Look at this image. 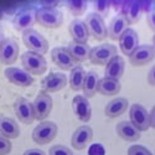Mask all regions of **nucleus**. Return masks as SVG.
<instances>
[{
  "instance_id": "obj_1",
  "label": "nucleus",
  "mask_w": 155,
  "mask_h": 155,
  "mask_svg": "<svg viewBox=\"0 0 155 155\" xmlns=\"http://www.w3.org/2000/svg\"><path fill=\"white\" fill-rule=\"evenodd\" d=\"M21 63L24 70L30 74H44L47 70V62L41 54L26 51L21 55Z\"/></svg>"
},
{
  "instance_id": "obj_2",
  "label": "nucleus",
  "mask_w": 155,
  "mask_h": 155,
  "mask_svg": "<svg viewBox=\"0 0 155 155\" xmlns=\"http://www.w3.org/2000/svg\"><path fill=\"white\" fill-rule=\"evenodd\" d=\"M36 21L46 29H57L63 22V15L57 9L40 8L36 12Z\"/></svg>"
},
{
  "instance_id": "obj_3",
  "label": "nucleus",
  "mask_w": 155,
  "mask_h": 155,
  "mask_svg": "<svg viewBox=\"0 0 155 155\" xmlns=\"http://www.w3.org/2000/svg\"><path fill=\"white\" fill-rule=\"evenodd\" d=\"M22 41L24 45L26 46V48L32 52H37V54H46L48 51V42L46 38L34 29L26 30L22 34Z\"/></svg>"
},
{
  "instance_id": "obj_4",
  "label": "nucleus",
  "mask_w": 155,
  "mask_h": 155,
  "mask_svg": "<svg viewBox=\"0 0 155 155\" xmlns=\"http://www.w3.org/2000/svg\"><path fill=\"white\" fill-rule=\"evenodd\" d=\"M115 56H117V47L110 44H102V45H98V46L91 48L89 61L94 64L106 66Z\"/></svg>"
},
{
  "instance_id": "obj_5",
  "label": "nucleus",
  "mask_w": 155,
  "mask_h": 155,
  "mask_svg": "<svg viewBox=\"0 0 155 155\" xmlns=\"http://www.w3.org/2000/svg\"><path fill=\"white\" fill-rule=\"evenodd\" d=\"M57 134V125L54 122H41L32 132V140L35 143L45 145L52 141Z\"/></svg>"
},
{
  "instance_id": "obj_6",
  "label": "nucleus",
  "mask_w": 155,
  "mask_h": 155,
  "mask_svg": "<svg viewBox=\"0 0 155 155\" xmlns=\"http://www.w3.org/2000/svg\"><path fill=\"white\" fill-rule=\"evenodd\" d=\"M129 122L135 128H138L140 132H145L150 128V117L149 112L141 104H132L129 108Z\"/></svg>"
},
{
  "instance_id": "obj_7",
  "label": "nucleus",
  "mask_w": 155,
  "mask_h": 155,
  "mask_svg": "<svg viewBox=\"0 0 155 155\" xmlns=\"http://www.w3.org/2000/svg\"><path fill=\"white\" fill-rule=\"evenodd\" d=\"M36 12L37 10L34 6H28L20 10L15 15L14 20H12V25H14L15 30L26 31L32 29V26L36 22Z\"/></svg>"
},
{
  "instance_id": "obj_8",
  "label": "nucleus",
  "mask_w": 155,
  "mask_h": 155,
  "mask_svg": "<svg viewBox=\"0 0 155 155\" xmlns=\"http://www.w3.org/2000/svg\"><path fill=\"white\" fill-rule=\"evenodd\" d=\"M84 22H86L87 28H88L89 35H92L93 38H96V40L102 41L108 36L104 20H103L102 16L96 14V12H89V14L86 16Z\"/></svg>"
},
{
  "instance_id": "obj_9",
  "label": "nucleus",
  "mask_w": 155,
  "mask_h": 155,
  "mask_svg": "<svg viewBox=\"0 0 155 155\" xmlns=\"http://www.w3.org/2000/svg\"><path fill=\"white\" fill-rule=\"evenodd\" d=\"M32 106H34L35 119L45 120L50 115L51 110H52V98L47 92L41 91L38 92L37 97L35 98Z\"/></svg>"
},
{
  "instance_id": "obj_10",
  "label": "nucleus",
  "mask_w": 155,
  "mask_h": 155,
  "mask_svg": "<svg viewBox=\"0 0 155 155\" xmlns=\"http://www.w3.org/2000/svg\"><path fill=\"white\" fill-rule=\"evenodd\" d=\"M155 57V48L153 45H139L134 52L129 56V61L133 66L138 67V66H145L149 62H151Z\"/></svg>"
},
{
  "instance_id": "obj_11",
  "label": "nucleus",
  "mask_w": 155,
  "mask_h": 155,
  "mask_svg": "<svg viewBox=\"0 0 155 155\" xmlns=\"http://www.w3.org/2000/svg\"><path fill=\"white\" fill-rule=\"evenodd\" d=\"M15 114L19 120L24 124H32L35 120V113L32 103L26 98H18L14 103Z\"/></svg>"
},
{
  "instance_id": "obj_12",
  "label": "nucleus",
  "mask_w": 155,
  "mask_h": 155,
  "mask_svg": "<svg viewBox=\"0 0 155 155\" xmlns=\"http://www.w3.org/2000/svg\"><path fill=\"white\" fill-rule=\"evenodd\" d=\"M51 58L56 66L63 71L72 70L78 64L70 55L67 47H55L51 51Z\"/></svg>"
},
{
  "instance_id": "obj_13",
  "label": "nucleus",
  "mask_w": 155,
  "mask_h": 155,
  "mask_svg": "<svg viewBox=\"0 0 155 155\" xmlns=\"http://www.w3.org/2000/svg\"><path fill=\"white\" fill-rule=\"evenodd\" d=\"M93 139V129L89 125H81L74 130L71 144L77 150H83L86 149Z\"/></svg>"
},
{
  "instance_id": "obj_14",
  "label": "nucleus",
  "mask_w": 155,
  "mask_h": 155,
  "mask_svg": "<svg viewBox=\"0 0 155 155\" xmlns=\"http://www.w3.org/2000/svg\"><path fill=\"white\" fill-rule=\"evenodd\" d=\"M67 84V77L66 74L60 73V72H51L47 74L41 82L42 91L47 93H54L58 92L62 88H64Z\"/></svg>"
},
{
  "instance_id": "obj_15",
  "label": "nucleus",
  "mask_w": 155,
  "mask_h": 155,
  "mask_svg": "<svg viewBox=\"0 0 155 155\" xmlns=\"http://www.w3.org/2000/svg\"><path fill=\"white\" fill-rule=\"evenodd\" d=\"M20 48L14 38H5L0 46V62L4 64H12L19 57Z\"/></svg>"
},
{
  "instance_id": "obj_16",
  "label": "nucleus",
  "mask_w": 155,
  "mask_h": 155,
  "mask_svg": "<svg viewBox=\"0 0 155 155\" xmlns=\"http://www.w3.org/2000/svg\"><path fill=\"white\" fill-rule=\"evenodd\" d=\"M4 74L9 82H11L12 84H16L19 87H30L34 83L32 76L28 73L25 70H21L18 67L6 68L4 71Z\"/></svg>"
},
{
  "instance_id": "obj_17",
  "label": "nucleus",
  "mask_w": 155,
  "mask_h": 155,
  "mask_svg": "<svg viewBox=\"0 0 155 155\" xmlns=\"http://www.w3.org/2000/svg\"><path fill=\"white\" fill-rule=\"evenodd\" d=\"M72 109L77 118L83 123H88L92 117V107L84 96H76L72 101Z\"/></svg>"
},
{
  "instance_id": "obj_18",
  "label": "nucleus",
  "mask_w": 155,
  "mask_h": 155,
  "mask_svg": "<svg viewBox=\"0 0 155 155\" xmlns=\"http://www.w3.org/2000/svg\"><path fill=\"white\" fill-rule=\"evenodd\" d=\"M138 46H139V36H138L137 31L128 28L119 38L120 51L123 52V55L130 56Z\"/></svg>"
},
{
  "instance_id": "obj_19",
  "label": "nucleus",
  "mask_w": 155,
  "mask_h": 155,
  "mask_svg": "<svg viewBox=\"0 0 155 155\" xmlns=\"http://www.w3.org/2000/svg\"><path fill=\"white\" fill-rule=\"evenodd\" d=\"M120 14L125 18L128 24H135L140 20V16L143 14V5L140 2H135V0L124 2Z\"/></svg>"
},
{
  "instance_id": "obj_20",
  "label": "nucleus",
  "mask_w": 155,
  "mask_h": 155,
  "mask_svg": "<svg viewBox=\"0 0 155 155\" xmlns=\"http://www.w3.org/2000/svg\"><path fill=\"white\" fill-rule=\"evenodd\" d=\"M68 31L73 38V41L87 44L88 37H89V31H88V28L83 20H81V19L72 20L68 26Z\"/></svg>"
},
{
  "instance_id": "obj_21",
  "label": "nucleus",
  "mask_w": 155,
  "mask_h": 155,
  "mask_svg": "<svg viewBox=\"0 0 155 155\" xmlns=\"http://www.w3.org/2000/svg\"><path fill=\"white\" fill-rule=\"evenodd\" d=\"M124 68H125V62H124L123 57L117 55L106 64L104 77L106 78H112V80L119 81L124 73Z\"/></svg>"
},
{
  "instance_id": "obj_22",
  "label": "nucleus",
  "mask_w": 155,
  "mask_h": 155,
  "mask_svg": "<svg viewBox=\"0 0 155 155\" xmlns=\"http://www.w3.org/2000/svg\"><path fill=\"white\" fill-rule=\"evenodd\" d=\"M115 132H117L119 138H122L125 141H137L141 137V132L128 120L118 123L115 127Z\"/></svg>"
},
{
  "instance_id": "obj_23",
  "label": "nucleus",
  "mask_w": 155,
  "mask_h": 155,
  "mask_svg": "<svg viewBox=\"0 0 155 155\" xmlns=\"http://www.w3.org/2000/svg\"><path fill=\"white\" fill-rule=\"evenodd\" d=\"M128 22L125 20V18L122 15V14H118V15H115L110 24H109V26L107 29V34L108 36L112 38V40L114 41H119V38L120 36L124 34V31L128 29Z\"/></svg>"
},
{
  "instance_id": "obj_24",
  "label": "nucleus",
  "mask_w": 155,
  "mask_h": 155,
  "mask_svg": "<svg viewBox=\"0 0 155 155\" xmlns=\"http://www.w3.org/2000/svg\"><path fill=\"white\" fill-rule=\"evenodd\" d=\"M128 99L123 98V97H118L114 98L110 102L107 103V106L104 108V113L107 117L109 118H117L120 117L122 114H124L128 109Z\"/></svg>"
},
{
  "instance_id": "obj_25",
  "label": "nucleus",
  "mask_w": 155,
  "mask_h": 155,
  "mask_svg": "<svg viewBox=\"0 0 155 155\" xmlns=\"http://www.w3.org/2000/svg\"><path fill=\"white\" fill-rule=\"evenodd\" d=\"M67 50L70 55L72 56V58L78 63V62H84L87 60H89V54H91V47L87 44H82V42H76V41H71L67 46Z\"/></svg>"
},
{
  "instance_id": "obj_26",
  "label": "nucleus",
  "mask_w": 155,
  "mask_h": 155,
  "mask_svg": "<svg viewBox=\"0 0 155 155\" xmlns=\"http://www.w3.org/2000/svg\"><path fill=\"white\" fill-rule=\"evenodd\" d=\"M0 135H3L6 139H16L20 135L19 124L9 117L0 118Z\"/></svg>"
},
{
  "instance_id": "obj_27",
  "label": "nucleus",
  "mask_w": 155,
  "mask_h": 155,
  "mask_svg": "<svg viewBox=\"0 0 155 155\" xmlns=\"http://www.w3.org/2000/svg\"><path fill=\"white\" fill-rule=\"evenodd\" d=\"M98 82H99V77H98V73L96 71H88V72H86V77H84L82 91H83V94H84V97L87 99L92 98L97 93Z\"/></svg>"
},
{
  "instance_id": "obj_28",
  "label": "nucleus",
  "mask_w": 155,
  "mask_h": 155,
  "mask_svg": "<svg viewBox=\"0 0 155 155\" xmlns=\"http://www.w3.org/2000/svg\"><path fill=\"white\" fill-rule=\"evenodd\" d=\"M120 89H122V84L119 81L103 77L98 82L97 92H99L103 96H114V94H118L120 92Z\"/></svg>"
},
{
  "instance_id": "obj_29",
  "label": "nucleus",
  "mask_w": 155,
  "mask_h": 155,
  "mask_svg": "<svg viewBox=\"0 0 155 155\" xmlns=\"http://www.w3.org/2000/svg\"><path fill=\"white\" fill-rule=\"evenodd\" d=\"M84 77H86V71L83 70L82 66L77 64L74 68L71 70V73H70V87L72 91H76L78 92L82 89L83 87V82H84Z\"/></svg>"
},
{
  "instance_id": "obj_30",
  "label": "nucleus",
  "mask_w": 155,
  "mask_h": 155,
  "mask_svg": "<svg viewBox=\"0 0 155 155\" xmlns=\"http://www.w3.org/2000/svg\"><path fill=\"white\" fill-rule=\"evenodd\" d=\"M66 6L73 16H80L86 12L88 5L84 0H70V2H67Z\"/></svg>"
},
{
  "instance_id": "obj_31",
  "label": "nucleus",
  "mask_w": 155,
  "mask_h": 155,
  "mask_svg": "<svg viewBox=\"0 0 155 155\" xmlns=\"http://www.w3.org/2000/svg\"><path fill=\"white\" fill-rule=\"evenodd\" d=\"M93 8H94L96 14H98L102 18H104V16L108 15V12H109L110 2H106V0H98V2L93 3Z\"/></svg>"
},
{
  "instance_id": "obj_32",
  "label": "nucleus",
  "mask_w": 155,
  "mask_h": 155,
  "mask_svg": "<svg viewBox=\"0 0 155 155\" xmlns=\"http://www.w3.org/2000/svg\"><path fill=\"white\" fill-rule=\"evenodd\" d=\"M48 155H73V151L64 145H54L48 150Z\"/></svg>"
},
{
  "instance_id": "obj_33",
  "label": "nucleus",
  "mask_w": 155,
  "mask_h": 155,
  "mask_svg": "<svg viewBox=\"0 0 155 155\" xmlns=\"http://www.w3.org/2000/svg\"><path fill=\"white\" fill-rule=\"evenodd\" d=\"M128 155H153L151 151L143 145H132L128 149Z\"/></svg>"
},
{
  "instance_id": "obj_34",
  "label": "nucleus",
  "mask_w": 155,
  "mask_h": 155,
  "mask_svg": "<svg viewBox=\"0 0 155 155\" xmlns=\"http://www.w3.org/2000/svg\"><path fill=\"white\" fill-rule=\"evenodd\" d=\"M12 145L10 143V140L4 138L3 135H0V155H6L11 151Z\"/></svg>"
},
{
  "instance_id": "obj_35",
  "label": "nucleus",
  "mask_w": 155,
  "mask_h": 155,
  "mask_svg": "<svg viewBox=\"0 0 155 155\" xmlns=\"http://www.w3.org/2000/svg\"><path fill=\"white\" fill-rule=\"evenodd\" d=\"M147 21H148L149 28L155 32V9L151 10L150 12H148V15H147Z\"/></svg>"
},
{
  "instance_id": "obj_36",
  "label": "nucleus",
  "mask_w": 155,
  "mask_h": 155,
  "mask_svg": "<svg viewBox=\"0 0 155 155\" xmlns=\"http://www.w3.org/2000/svg\"><path fill=\"white\" fill-rule=\"evenodd\" d=\"M147 81L150 86H154L155 87V64L150 68L149 73H148V77H147Z\"/></svg>"
},
{
  "instance_id": "obj_37",
  "label": "nucleus",
  "mask_w": 155,
  "mask_h": 155,
  "mask_svg": "<svg viewBox=\"0 0 155 155\" xmlns=\"http://www.w3.org/2000/svg\"><path fill=\"white\" fill-rule=\"evenodd\" d=\"M22 155H46V154H45L44 150H40V149H29Z\"/></svg>"
},
{
  "instance_id": "obj_38",
  "label": "nucleus",
  "mask_w": 155,
  "mask_h": 155,
  "mask_svg": "<svg viewBox=\"0 0 155 155\" xmlns=\"http://www.w3.org/2000/svg\"><path fill=\"white\" fill-rule=\"evenodd\" d=\"M149 117H150V127L155 129V104L151 108V110L149 112Z\"/></svg>"
},
{
  "instance_id": "obj_39",
  "label": "nucleus",
  "mask_w": 155,
  "mask_h": 155,
  "mask_svg": "<svg viewBox=\"0 0 155 155\" xmlns=\"http://www.w3.org/2000/svg\"><path fill=\"white\" fill-rule=\"evenodd\" d=\"M42 8H48V9H55L58 5V2H42Z\"/></svg>"
},
{
  "instance_id": "obj_40",
  "label": "nucleus",
  "mask_w": 155,
  "mask_h": 155,
  "mask_svg": "<svg viewBox=\"0 0 155 155\" xmlns=\"http://www.w3.org/2000/svg\"><path fill=\"white\" fill-rule=\"evenodd\" d=\"M4 40H5L4 38V30H3L2 26H0V46H2V44L4 42Z\"/></svg>"
},
{
  "instance_id": "obj_41",
  "label": "nucleus",
  "mask_w": 155,
  "mask_h": 155,
  "mask_svg": "<svg viewBox=\"0 0 155 155\" xmlns=\"http://www.w3.org/2000/svg\"><path fill=\"white\" fill-rule=\"evenodd\" d=\"M153 46H154V48H155V35H154V37H153Z\"/></svg>"
}]
</instances>
